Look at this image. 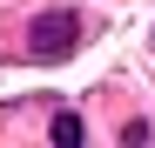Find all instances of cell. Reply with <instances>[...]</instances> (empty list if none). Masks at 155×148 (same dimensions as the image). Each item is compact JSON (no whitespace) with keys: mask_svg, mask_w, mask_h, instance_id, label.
Returning a JSON list of instances; mask_svg holds the SVG:
<instances>
[{"mask_svg":"<svg viewBox=\"0 0 155 148\" xmlns=\"http://www.w3.org/2000/svg\"><path fill=\"white\" fill-rule=\"evenodd\" d=\"M81 135H88V128H81L74 114H61L54 128H47V141H54V148H81Z\"/></svg>","mask_w":155,"mask_h":148,"instance_id":"7a4b0ae2","label":"cell"},{"mask_svg":"<svg viewBox=\"0 0 155 148\" xmlns=\"http://www.w3.org/2000/svg\"><path fill=\"white\" fill-rule=\"evenodd\" d=\"M74 40H81V20H74L68 7H47V14H34V27H27V47L41 61H61V54H74Z\"/></svg>","mask_w":155,"mask_h":148,"instance_id":"6da1fadb","label":"cell"}]
</instances>
